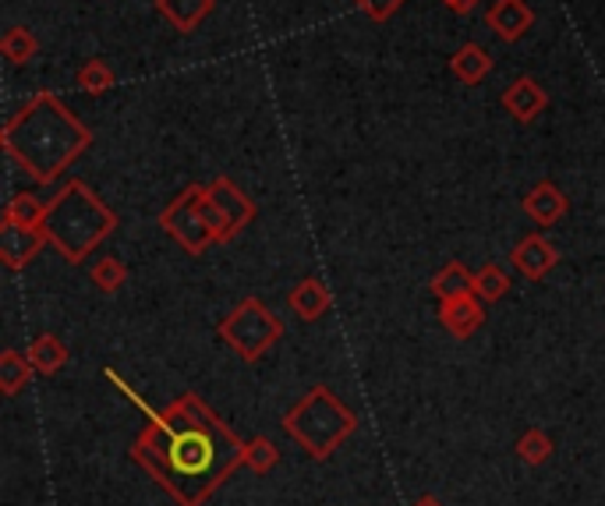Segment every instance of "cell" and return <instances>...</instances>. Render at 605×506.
Returning a JSON list of instances; mask_svg holds the SVG:
<instances>
[{
  "label": "cell",
  "mask_w": 605,
  "mask_h": 506,
  "mask_svg": "<svg viewBox=\"0 0 605 506\" xmlns=\"http://www.w3.org/2000/svg\"><path fill=\"white\" fill-rule=\"evenodd\" d=\"M499 103H503V110H507L517 125H532V121H538L542 114H546V107H549V93L532 79V74H521V79L513 82L510 89H503V96H499Z\"/></svg>",
  "instance_id": "9"
},
{
  "label": "cell",
  "mask_w": 605,
  "mask_h": 506,
  "mask_svg": "<svg viewBox=\"0 0 605 506\" xmlns=\"http://www.w3.org/2000/svg\"><path fill=\"white\" fill-rule=\"evenodd\" d=\"M486 25L503 43H517L532 33L535 25V11L527 8V0H496L486 14Z\"/></svg>",
  "instance_id": "10"
},
{
  "label": "cell",
  "mask_w": 605,
  "mask_h": 506,
  "mask_svg": "<svg viewBox=\"0 0 605 506\" xmlns=\"http://www.w3.org/2000/svg\"><path fill=\"white\" fill-rule=\"evenodd\" d=\"M220 337H223L226 344H231L245 362H255V358H263V354L283 337V322H280L263 302H255V297H248V302H241V305L231 311V316L223 319Z\"/></svg>",
  "instance_id": "5"
},
{
  "label": "cell",
  "mask_w": 605,
  "mask_h": 506,
  "mask_svg": "<svg viewBox=\"0 0 605 506\" xmlns=\"http://www.w3.org/2000/svg\"><path fill=\"white\" fill-rule=\"evenodd\" d=\"M524 213L532 216L538 227H552L556 220L567 216V196L552 181H538L524 196Z\"/></svg>",
  "instance_id": "12"
},
{
  "label": "cell",
  "mask_w": 605,
  "mask_h": 506,
  "mask_svg": "<svg viewBox=\"0 0 605 506\" xmlns=\"http://www.w3.org/2000/svg\"><path fill=\"white\" fill-rule=\"evenodd\" d=\"M0 54H4L11 64H28L39 54V39L28 33L25 25H11L4 39H0Z\"/></svg>",
  "instance_id": "18"
},
{
  "label": "cell",
  "mask_w": 605,
  "mask_h": 506,
  "mask_svg": "<svg viewBox=\"0 0 605 506\" xmlns=\"http://www.w3.org/2000/svg\"><path fill=\"white\" fill-rule=\"evenodd\" d=\"M125 266H120L114 256H107V259H100L96 266H93V284L100 287V291H117L120 284H125Z\"/></svg>",
  "instance_id": "24"
},
{
  "label": "cell",
  "mask_w": 605,
  "mask_h": 506,
  "mask_svg": "<svg viewBox=\"0 0 605 506\" xmlns=\"http://www.w3.org/2000/svg\"><path fill=\"white\" fill-rule=\"evenodd\" d=\"M213 8H217V0H156L160 19L185 36L195 33V28L213 14Z\"/></svg>",
  "instance_id": "11"
},
{
  "label": "cell",
  "mask_w": 605,
  "mask_h": 506,
  "mask_svg": "<svg viewBox=\"0 0 605 506\" xmlns=\"http://www.w3.org/2000/svg\"><path fill=\"white\" fill-rule=\"evenodd\" d=\"M291 308L305 322L319 319L323 311L329 308V291L323 287V280H301V284L291 291Z\"/></svg>",
  "instance_id": "16"
},
{
  "label": "cell",
  "mask_w": 605,
  "mask_h": 506,
  "mask_svg": "<svg viewBox=\"0 0 605 506\" xmlns=\"http://www.w3.org/2000/svg\"><path fill=\"white\" fill-rule=\"evenodd\" d=\"M202 199H206V188L191 185L160 213V227L171 234L181 248L191 251V256H202L209 245H217V234L202 213Z\"/></svg>",
  "instance_id": "6"
},
{
  "label": "cell",
  "mask_w": 605,
  "mask_h": 506,
  "mask_svg": "<svg viewBox=\"0 0 605 506\" xmlns=\"http://www.w3.org/2000/svg\"><path fill=\"white\" fill-rule=\"evenodd\" d=\"M28 362H33L39 372H57V368H65L68 365V348L60 344L57 337H50V333H43L33 348H28Z\"/></svg>",
  "instance_id": "20"
},
{
  "label": "cell",
  "mask_w": 605,
  "mask_h": 506,
  "mask_svg": "<svg viewBox=\"0 0 605 506\" xmlns=\"http://www.w3.org/2000/svg\"><path fill=\"white\" fill-rule=\"evenodd\" d=\"M507 287H510V280L499 266H486L481 273H475V294L481 302H499V297L507 294Z\"/></svg>",
  "instance_id": "23"
},
{
  "label": "cell",
  "mask_w": 605,
  "mask_h": 506,
  "mask_svg": "<svg viewBox=\"0 0 605 506\" xmlns=\"http://www.w3.org/2000/svg\"><path fill=\"white\" fill-rule=\"evenodd\" d=\"M117 227V216L85 181H68L47 202L43 234L68 262H82Z\"/></svg>",
  "instance_id": "3"
},
{
  "label": "cell",
  "mask_w": 605,
  "mask_h": 506,
  "mask_svg": "<svg viewBox=\"0 0 605 506\" xmlns=\"http://www.w3.org/2000/svg\"><path fill=\"white\" fill-rule=\"evenodd\" d=\"M4 216L14 223H25V227H43V216H47V202H39L36 196H14L4 205Z\"/></svg>",
  "instance_id": "22"
},
{
  "label": "cell",
  "mask_w": 605,
  "mask_h": 506,
  "mask_svg": "<svg viewBox=\"0 0 605 506\" xmlns=\"http://www.w3.org/2000/svg\"><path fill=\"white\" fill-rule=\"evenodd\" d=\"M237 454L241 446L234 436L195 397L177 400L139 439V460H146L185 506L199 503L220 474L237 464Z\"/></svg>",
  "instance_id": "1"
},
{
  "label": "cell",
  "mask_w": 605,
  "mask_h": 506,
  "mask_svg": "<svg viewBox=\"0 0 605 506\" xmlns=\"http://www.w3.org/2000/svg\"><path fill=\"white\" fill-rule=\"evenodd\" d=\"M202 213H206L209 227H213L217 242H231L241 227H248V223L255 220V202L234 181L217 177V181L206 185Z\"/></svg>",
  "instance_id": "7"
},
{
  "label": "cell",
  "mask_w": 605,
  "mask_h": 506,
  "mask_svg": "<svg viewBox=\"0 0 605 506\" xmlns=\"http://www.w3.org/2000/svg\"><path fill=\"white\" fill-rule=\"evenodd\" d=\"M354 4L365 11L372 22H386V19H393V14H397L407 4V0H354Z\"/></svg>",
  "instance_id": "25"
},
{
  "label": "cell",
  "mask_w": 605,
  "mask_h": 506,
  "mask_svg": "<svg viewBox=\"0 0 605 506\" xmlns=\"http://www.w3.org/2000/svg\"><path fill=\"white\" fill-rule=\"evenodd\" d=\"M287 428H291L315 457H326L333 446L354 428V419L326 386H315V390L287 414Z\"/></svg>",
  "instance_id": "4"
},
{
  "label": "cell",
  "mask_w": 605,
  "mask_h": 506,
  "mask_svg": "<svg viewBox=\"0 0 605 506\" xmlns=\"http://www.w3.org/2000/svg\"><path fill=\"white\" fill-rule=\"evenodd\" d=\"M74 85L89 96H103L107 89H114V68L103 57H93V61H85L79 74H74Z\"/></svg>",
  "instance_id": "19"
},
{
  "label": "cell",
  "mask_w": 605,
  "mask_h": 506,
  "mask_svg": "<svg viewBox=\"0 0 605 506\" xmlns=\"http://www.w3.org/2000/svg\"><path fill=\"white\" fill-rule=\"evenodd\" d=\"M492 54L486 47H478V43H464V47L450 57V71L453 79L464 82V85H478L481 79H489L492 71Z\"/></svg>",
  "instance_id": "15"
},
{
  "label": "cell",
  "mask_w": 605,
  "mask_h": 506,
  "mask_svg": "<svg viewBox=\"0 0 605 506\" xmlns=\"http://www.w3.org/2000/svg\"><path fill=\"white\" fill-rule=\"evenodd\" d=\"M0 142L28 177L50 185L93 145V131L57 93L43 89L4 125Z\"/></svg>",
  "instance_id": "2"
},
{
  "label": "cell",
  "mask_w": 605,
  "mask_h": 506,
  "mask_svg": "<svg viewBox=\"0 0 605 506\" xmlns=\"http://www.w3.org/2000/svg\"><path fill=\"white\" fill-rule=\"evenodd\" d=\"M443 326L453 337H472L481 322H486V311H481V297L478 294H464V297H450L443 302L440 311Z\"/></svg>",
  "instance_id": "13"
},
{
  "label": "cell",
  "mask_w": 605,
  "mask_h": 506,
  "mask_svg": "<svg viewBox=\"0 0 605 506\" xmlns=\"http://www.w3.org/2000/svg\"><path fill=\"white\" fill-rule=\"evenodd\" d=\"M421 506H435V503H421Z\"/></svg>",
  "instance_id": "28"
},
{
  "label": "cell",
  "mask_w": 605,
  "mask_h": 506,
  "mask_svg": "<svg viewBox=\"0 0 605 506\" xmlns=\"http://www.w3.org/2000/svg\"><path fill=\"white\" fill-rule=\"evenodd\" d=\"M432 291L440 294L443 302H450V297L475 294V276L467 273V266H461V262H450V266H443L440 273H435V280H432Z\"/></svg>",
  "instance_id": "17"
},
{
  "label": "cell",
  "mask_w": 605,
  "mask_h": 506,
  "mask_svg": "<svg viewBox=\"0 0 605 506\" xmlns=\"http://www.w3.org/2000/svg\"><path fill=\"white\" fill-rule=\"evenodd\" d=\"M43 245H47L43 227H25V223H14L4 216V227H0V259H4L8 270H22V266H28L39 256Z\"/></svg>",
  "instance_id": "8"
},
{
  "label": "cell",
  "mask_w": 605,
  "mask_h": 506,
  "mask_svg": "<svg viewBox=\"0 0 605 506\" xmlns=\"http://www.w3.org/2000/svg\"><path fill=\"white\" fill-rule=\"evenodd\" d=\"M521 454L532 460V464H538V460H546L549 457V439L542 436V433H527L521 439Z\"/></svg>",
  "instance_id": "26"
},
{
  "label": "cell",
  "mask_w": 605,
  "mask_h": 506,
  "mask_svg": "<svg viewBox=\"0 0 605 506\" xmlns=\"http://www.w3.org/2000/svg\"><path fill=\"white\" fill-rule=\"evenodd\" d=\"M453 14H472L475 8H478V0H450V4H446Z\"/></svg>",
  "instance_id": "27"
},
{
  "label": "cell",
  "mask_w": 605,
  "mask_h": 506,
  "mask_svg": "<svg viewBox=\"0 0 605 506\" xmlns=\"http://www.w3.org/2000/svg\"><path fill=\"white\" fill-rule=\"evenodd\" d=\"M36 365L28 362V354L22 358L19 351H4V358H0V383H4L8 393H19L22 386L28 383V372H33Z\"/></svg>",
  "instance_id": "21"
},
{
  "label": "cell",
  "mask_w": 605,
  "mask_h": 506,
  "mask_svg": "<svg viewBox=\"0 0 605 506\" xmlns=\"http://www.w3.org/2000/svg\"><path fill=\"white\" fill-rule=\"evenodd\" d=\"M556 248L546 242V237H538V234H532V237H524V242L513 248V266L527 276V280H542L546 276L552 266H556Z\"/></svg>",
  "instance_id": "14"
}]
</instances>
